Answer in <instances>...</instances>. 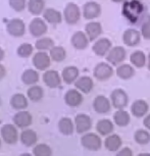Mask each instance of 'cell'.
Segmentation results:
<instances>
[{
	"label": "cell",
	"mask_w": 150,
	"mask_h": 156,
	"mask_svg": "<svg viewBox=\"0 0 150 156\" xmlns=\"http://www.w3.org/2000/svg\"><path fill=\"white\" fill-rule=\"evenodd\" d=\"M75 86L80 92L88 94L92 91L94 87V83L90 76H81V78H78V80L75 82Z\"/></svg>",
	"instance_id": "obj_20"
},
{
	"label": "cell",
	"mask_w": 150,
	"mask_h": 156,
	"mask_svg": "<svg viewBox=\"0 0 150 156\" xmlns=\"http://www.w3.org/2000/svg\"><path fill=\"white\" fill-rule=\"evenodd\" d=\"M32 53H33V47L29 43L23 44V45H20L19 48H17V54H19L20 57L27 58L29 56H31Z\"/></svg>",
	"instance_id": "obj_39"
},
{
	"label": "cell",
	"mask_w": 150,
	"mask_h": 156,
	"mask_svg": "<svg viewBox=\"0 0 150 156\" xmlns=\"http://www.w3.org/2000/svg\"><path fill=\"white\" fill-rule=\"evenodd\" d=\"M11 107L17 110H23L28 106V100L23 94H14L10 99Z\"/></svg>",
	"instance_id": "obj_27"
},
{
	"label": "cell",
	"mask_w": 150,
	"mask_h": 156,
	"mask_svg": "<svg viewBox=\"0 0 150 156\" xmlns=\"http://www.w3.org/2000/svg\"><path fill=\"white\" fill-rule=\"evenodd\" d=\"M5 75H6V69H5V67L2 64H0V80H2L5 76Z\"/></svg>",
	"instance_id": "obj_45"
},
{
	"label": "cell",
	"mask_w": 150,
	"mask_h": 156,
	"mask_svg": "<svg viewBox=\"0 0 150 156\" xmlns=\"http://www.w3.org/2000/svg\"><path fill=\"white\" fill-rule=\"evenodd\" d=\"M43 17L44 20H47L49 23H52V25L59 23L62 20V14L54 8H47L44 10Z\"/></svg>",
	"instance_id": "obj_26"
},
{
	"label": "cell",
	"mask_w": 150,
	"mask_h": 156,
	"mask_svg": "<svg viewBox=\"0 0 150 156\" xmlns=\"http://www.w3.org/2000/svg\"><path fill=\"white\" fill-rule=\"evenodd\" d=\"M110 101L116 109H123L127 106L129 98L127 93L123 89H116L110 95Z\"/></svg>",
	"instance_id": "obj_8"
},
{
	"label": "cell",
	"mask_w": 150,
	"mask_h": 156,
	"mask_svg": "<svg viewBox=\"0 0 150 156\" xmlns=\"http://www.w3.org/2000/svg\"><path fill=\"white\" fill-rule=\"evenodd\" d=\"M20 156H32L31 154H29V153H25V154H22Z\"/></svg>",
	"instance_id": "obj_50"
},
{
	"label": "cell",
	"mask_w": 150,
	"mask_h": 156,
	"mask_svg": "<svg viewBox=\"0 0 150 156\" xmlns=\"http://www.w3.org/2000/svg\"><path fill=\"white\" fill-rule=\"evenodd\" d=\"M34 156H51L52 150L46 144H39L33 150Z\"/></svg>",
	"instance_id": "obj_38"
},
{
	"label": "cell",
	"mask_w": 150,
	"mask_h": 156,
	"mask_svg": "<svg viewBox=\"0 0 150 156\" xmlns=\"http://www.w3.org/2000/svg\"><path fill=\"white\" fill-rule=\"evenodd\" d=\"M0 122H1V120H0Z\"/></svg>",
	"instance_id": "obj_53"
},
{
	"label": "cell",
	"mask_w": 150,
	"mask_h": 156,
	"mask_svg": "<svg viewBox=\"0 0 150 156\" xmlns=\"http://www.w3.org/2000/svg\"><path fill=\"white\" fill-rule=\"evenodd\" d=\"M130 114L123 109H119L113 114V120L119 126H126L130 122Z\"/></svg>",
	"instance_id": "obj_28"
},
{
	"label": "cell",
	"mask_w": 150,
	"mask_h": 156,
	"mask_svg": "<svg viewBox=\"0 0 150 156\" xmlns=\"http://www.w3.org/2000/svg\"><path fill=\"white\" fill-rule=\"evenodd\" d=\"M70 42H72V45L75 49L84 50V49L87 48L88 45H89L90 40H89V38H88V36L86 35L85 32L78 31L72 36Z\"/></svg>",
	"instance_id": "obj_10"
},
{
	"label": "cell",
	"mask_w": 150,
	"mask_h": 156,
	"mask_svg": "<svg viewBox=\"0 0 150 156\" xmlns=\"http://www.w3.org/2000/svg\"><path fill=\"white\" fill-rule=\"evenodd\" d=\"M116 156H133V153H132L130 148H123L117 153Z\"/></svg>",
	"instance_id": "obj_43"
},
{
	"label": "cell",
	"mask_w": 150,
	"mask_h": 156,
	"mask_svg": "<svg viewBox=\"0 0 150 156\" xmlns=\"http://www.w3.org/2000/svg\"><path fill=\"white\" fill-rule=\"evenodd\" d=\"M0 104H1V98H0Z\"/></svg>",
	"instance_id": "obj_52"
},
{
	"label": "cell",
	"mask_w": 150,
	"mask_h": 156,
	"mask_svg": "<svg viewBox=\"0 0 150 156\" xmlns=\"http://www.w3.org/2000/svg\"><path fill=\"white\" fill-rule=\"evenodd\" d=\"M140 32H141V35H142L143 39L150 40V17L143 23Z\"/></svg>",
	"instance_id": "obj_41"
},
{
	"label": "cell",
	"mask_w": 150,
	"mask_h": 156,
	"mask_svg": "<svg viewBox=\"0 0 150 156\" xmlns=\"http://www.w3.org/2000/svg\"><path fill=\"white\" fill-rule=\"evenodd\" d=\"M61 78L64 83L72 84L75 83L79 78V69L76 66H66L61 73Z\"/></svg>",
	"instance_id": "obj_25"
},
{
	"label": "cell",
	"mask_w": 150,
	"mask_h": 156,
	"mask_svg": "<svg viewBox=\"0 0 150 156\" xmlns=\"http://www.w3.org/2000/svg\"><path fill=\"white\" fill-rule=\"evenodd\" d=\"M82 13H83V16L85 20H92L101 16L102 7H101V5L95 1H89L83 5Z\"/></svg>",
	"instance_id": "obj_5"
},
{
	"label": "cell",
	"mask_w": 150,
	"mask_h": 156,
	"mask_svg": "<svg viewBox=\"0 0 150 156\" xmlns=\"http://www.w3.org/2000/svg\"><path fill=\"white\" fill-rule=\"evenodd\" d=\"M33 63L36 69L40 70H45L50 66L51 63V57L46 52H38L34 55Z\"/></svg>",
	"instance_id": "obj_16"
},
{
	"label": "cell",
	"mask_w": 150,
	"mask_h": 156,
	"mask_svg": "<svg viewBox=\"0 0 150 156\" xmlns=\"http://www.w3.org/2000/svg\"><path fill=\"white\" fill-rule=\"evenodd\" d=\"M147 69H148L150 70V52H149V54H148V56H147Z\"/></svg>",
	"instance_id": "obj_48"
},
{
	"label": "cell",
	"mask_w": 150,
	"mask_h": 156,
	"mask_svg": "<svg viewBox=\"0 0 150 156\" xmlns=\"http://www.w3.org/2000/svg\"><path fill=\"white\" fill-rule=\"evenodd\" d=\"M54 47V42L52 39L48 37L40 38L36 42V48L40 51H44V50H51Z\"/></svg>",
	"instance_id": "obj_37"
},
{
	"label": "cell",
	"mask_w": 150,
	"mask_h": 156,
	"mask_svg": "<svg viewBox=\"0 0 150 156\" xmlns=\"http://www.w3.org/2000/svg\"><path fill=\"white\" fill-rule=\"evenodd\" d=\"M85 33L90 41H96L102 34V25L99 22L91 20L85 26Z\"/></svg>",
	"instance_id": "obj_12"
},
{
	"label": "cell",
	"mask_w": 150,
	"mask_h": 156,
	"mask_svg": "<svg viewBox=\"0 0 150 156\" xmlns=\"http://www.w3.org/2000/svg\"><path fill=\"white\" fill-rule=\"evenodd\" d=\"M113 75L112 66L108 62H99L93 70V76L98 81H106Z\"/></svg>",
	"instance_id": "obj_4"
},
{
	"label": "cell",
	"mask_w": 150,
	"mask_h": 156,
	"mask_svg": "<svg viewBox=\"0 0 150 156\" xmlns=\"http://www.w3.org/2000/svg\"><path fill=\"white\" fill-rule=\"evenodd\" d=\"M37 134L32 129H25L20 135V141L25 146L30 147L37 142Z\"/></svg>",
	"instance_id": "obj_29"
},
{
	"label": "cell",
	"mask_w": 150,
	"mask_h": 156,
	"mask_svg": "<svg viewBox=\"0 0 150 156\" xmlns=\"http://www.w3.org/2000/svg\"><path fill=\"white\" fill-rule=\"evenodd\" d=\"M143 123H144V126H146V129H148L150 131V114L145 116V119L143 120Z\"/></svg>",
	"instance_id": "obj_44"
},
{
	"label": "cell",
	"mask_w": 150,
	"mask_h": 156,
	"mask_svg": "<svg viewBox=\"0 0 150 156\" xmlns=\"http://www.w3.org/2000/svg\"><path fill=\"white\" fill-rule=\"evenodd\" d=\"M1 137L7 144H14L17 141V129L12 125H5L1 128Z\"/></svg>",
	"instance_id": "obj_15"
},
{
	"label": "cell",
	"mask_w": 150,
	"mask_h": 156,
	"mask_svg": "<svg viewBox=\"0 0 150 156\" xmlns=\"http://www.w3.org/2000/svg\"><path fill=\"white\" fill-rule=\"evenodd\" d=\"M82 145L89 150H98L101 147V140L95 134H86L81 139Z\"/></svg>",
	"instance_id": "obj_14"
},
{
	"label": "cell",
	"mask_w": 150,
	"mask_h": 156,
	"mask_svg": "<svg viewBox=\"0 0 150 156\" xmlns=\"http://www.w3.org/2000/svg\"><path fill=\"white\" fill-rule=\"evenodd\" d=\"M141 32L136 29H128L123 34V42L128 47H136L141 42Z\"/></svg>",
	"instance_id": "obj_7"
},
{
	"label": "cell",
	"mask_w": 150,
	"mask_h": 156,
	"mask_svg": "<svg viewBox=\"0 0 150 156\" xmlns=\"http://www.w3.org/2000/svg\"><path fill=\"white\" fill-rule=\"evenodd\" d=\"M114 3H125V2L129 1V0H111Z\"/></svg>",
	"instance_id": "obj_47"
},
{
	"label": "cell",
	"mask_w": 150,
	"mask_h": 156,
	"mask_svg": "<svg viewBox=\"0 0 150 156\" xmlns=\"http://www.w3.org/2000/svg\"><path fill=\"white\" fill-rule=\"evenodd\" d=\"M111 48H112V43L108 38H99L92 46V50L95 55L100 57L106 56Z\"/></svg>",
	"instance_id": "obj_6"
},
{
	"label": "cell",
	"mask_w": 150,
	"mask_h": 156,
	"mask_svg": "<svg viewBox=\"0 0 150 156\" xmlns=\"http://www.w3.org/2000/svg\"><path fill=\"white\" fill-rule=\"evenodd\" d=\"M144 11V5L139 0H129L123 4V16L131 23L139 20Z\"/></svg>",
	"instance_id": "obj_1"
},
{
	"label": "cell",
	"mask_w": 150,
	"mask_h": 156,
	"mask_svg": "<svg viewBox=\"0 0 150 156\" xmlns=\"http://www.w3.org/2000/svg\"><path fill=\"white\" fill-rule=\"evenodd\" d=\"M138 156H150V154H148V153H142V154H139Z\"/></svg>",
	"instance_id": "obj_49"
},
{
	"label": "cell",
	"mask_w": 150,
	"mask_h": 156,
	"mask_svg": "<svg viewBox=\"0 0 150 156\" xmlns=\"http://www.w3.org/2000/svg\"><path fill=\"white\" fill-rule=\"evenodd\" d=\"M148 108H149L148 103H147L145 100L139 99V100H136V101H134V103L132 104L131 111H132V113H133L134 116L142 117V116H144L147 113V111H148Z\"/></svg>",
	"instance_id": "obj_23"
},
{
	"label": "cell",
	"mask_w": 150,
	"mask_h": 156,
	"mask_svg": "<svg viewBox=\"0 0 150 156\" xmlns=\"http://www.w3.org/2000/svg\"><path fill=\"white\" fill-rule=\"evenodd\" d=\"M127 57V51L123 46H112L109 52L105 56L107 62L111 66H120L125 61Z\"/></svg>",
	"instance_id": "obj_2"
},
{
	"label": "cell",
	"mask_w": 150,
	"mask_h": 156,
	"mask_svg": "<svg viewBox=\"0 0 150 156\" xmlns=\"http://www.w3.org/2000/svg\"><path fill=\"white\" fill-rule=\"evenodd\" d=\"M64 101L70 107H77L83 102V96L78 89L69 90L64 95Z\"/></svg>",
	"instance_id": "obj_17"
},
{
	"label": "cell",
	"mask_w": 150,
	"mask_h": 156,
	"mask_svg": "<svg viewBox=\"0 0 150 156\" xmlns=\"http://www.w3.org/2000/svg\"><path fill=\"white\" fill-rule=\"evenodd\" d=\"M122 145V140L117 135H110L105 139V147L109 151H116Z\"/></svg>",
	"instance_id": "obj_35"
},
{
	"label": "cell",
	"mask_w": 150,
	"mask_h": 156,
	"mask_svg": "<svg viewBox=\"0 0 150 156\" xmlns=\"http://www.w3.org/2000/svg\"><path fill=\"white\" fill-rule=\"evenodd\" d=\"M110 100L103 95L97 96L93 101V108L98 113H106L110 110Z\"/></svg>",
	"instance_id": "obj_19"
},
{
	"label": "cell",
	"mask_w": 150,
	"mask_h": 156,
	"mask_svg": "<svg viewBox=\"0 0 150 156\" xmlns=\"http://www.w3.org/2000/svg\"><path fill=\"white\" fill-rule=\"evenodd\" d=\"M63 17L64 20L69 25H75L81 19V10L80 7L76 3H67L63 10Z\"/></svg>",
	"instance_id": "obj_3"
},
{
	"label": "cell",
	"mask_w": 150,
	"mask_h": 156,
	"mask_svg": "<svg viewBox=\"0 0 150 156\" xmlns=\"http://www.w3.org/2000/svg\"><path fill=\"white\" fill-rule=\"evenodd\" d=\"M43 81L49 88H57L61 84V76L56 70H47L43 75Z\"/></svg>",
	"instance_id": "obj_18"
},
{
	"label": "cell",
	"mask_w": 150,
	"mask_h": 156,
	"mask_svg": "<svg viewBox=\"0 0 150 156\" xmlns=\"http://www.w3.org/2000/svg\"><path fill=\"white\" fill-rule=\"evenodd\" d=\"M73 128L75 126H73V120L69 117H62L58 122V129H59L60 133L63 135H72Z\"/></svg>",
	"instance_id": "obj_30"
},
{
	"label": "cell",
	"mask_w": 150,
	"mask_h": 156,
	"mask_svg": "<svg viewBox=\"0 0 150 156\" xmlns=\"http://www.w3.org/2000/svg\"><path fill=\"white\" fill-rule=\"evenodd\" d=\"M135 75V69L132 64L122 63L116 67V76L122 80H129Z\"/></svg>",
	"instance_id": "obj_24"
},
{
	"label": "cell",
	"mask_w": 150,
	"mask_h": 156,
	"mask_svg": "<svg viewBox=\"0 0 150 156\" xmlns=\"http://www.w3.org/2000/svg\"><path fill=\"white\" fill-rule=\"evenodd\" d=\"M22 81L26 85H35L39 81V75L35 69H26L22 76Z\"/></svg>",
	"instance_id": "obj_32"
},
{
	"label": "cell",
	"mask_w": 150,
	"mask_h": 156,
	"mask_svg": "<svg viewBox=\"0 0 150 156\" xmlns=\"http://www.w3.org/2000/svg\"><path fill=\"white\" fill-rule=\"evenodd\" d=\"M6 30L8 34L13 37H22L25 34L26 26L20 19H12L7 23Z\"/></svg>",
	"instance_id": "obj_9"
},
{
	"label": "cell",
	"mask_w": 150,
	"mask_h": 156,
	"mask_svg": "<svg viewBox=\"0 0 150 156\" xmlns=\"http://www.w3.org/2000/svg\"><path fill=\"white\" fill-rule=\"evenodd\" d=\"M43 95H44V91L40 86L34 85V86H32L30 89L28 90V97L34 102H37L42 99Z\"/></svg>",
	"instance_id": "obj_36"
},
{
	"label": "cell",
	"mask_w": 150,
	"mask_h": 156,
	"mask_svg": "<svg viewBox=\"0 0 150 156\" xmlns=\"http://www.w3.org/2000/svg\"><path fill=\"white\" fill-rule=\"evenodd\" d=\"M13 122L14 125L17 126L19 128H27L32 123V115L30 112L26 110H22L17 112L13 116Z\"/></svg>",
	"instance_id": "obj_22"
},
{
	"label": "cell",
	"mask_w": 150,
	"mask_h": 156,
	"mask_svg": "<svg viewBox=\"0 0 150 156\" xmlns=\"http://www.w3.org/2000/svg\"><path fill=\"white\" fill-rule=\"evenodd\" d=\"M3 58H4V51H3V49L0 47V61L3 59Z\"/></svg>",
	"instance_id": "obj_46"
},
{
	"label": "cell",
	"mask_w": 150,
	"mask_h": 156,
	"mask_svg": "<svg viewBox=\"0 0 150 156\" xmlns=\"http://www.w3.org/2000/svg\"><path fill=\"white\" fill-rule=\"evenodd\" d=\"M9 5L13 10L23 11L26 7V0H9Z\"/></svg>",
	"instance_id": "obj_42"
},
{
	"label": "cell",
	"mask_w": 150,
	"mask_h": 156,
	"mask_svg": "<svg viewBox=\"0 0 150 156\" xmlns=\"http://www.w3.org/2000/svg\"><path fill=\"white\" fill-rule=\"evenodd\" d=\"M130 62L134 67L142 69L147 64V56L142 50H136L130 55Z\"/></svg>",
	"instance_id": "obj_21"
},
{
	"label": "cell",
	"mask_w": 150,
	"mask_h": 156,
	"mask_svg": "<svg viewBox=\"0 0 150 156\" xmlns=\"http://www.w3.org/2000/svg\"><path fill=\"white\" fill-rule=\"evenodd\" d=\"M75 126H76V129L79 134H83L86 133L87 131H89L91 129V126H92V120H91L90 116L87 115V114L81 113L78 114L75 119Z\"/></svg>",
	"instance_id": "obj_13"
},
{
	"label": "cell",
	"mask_w": 150,
	"mask_h": 156,
	"mask_svg": "<svg viewBox=\"0 0 150 156\" xmlns=\"http://www.w3.org/2000/svg\"><path fill=\"white\" fill-rule=\"evenodd\" d=\"M135 140L139 144H147L150 141V135L148 132L144 131V129H139L135 133Z\"/></svg>",
	"instance_id": "obj_40"
},
{
	"label": "cell",
	"mask_w": 150,
	"mask_h": 156,
	"mask_svg": "<svg viewBox=\"0 0 150 156\" xmlns=\"http://www.w3.org/2000/svg\"><path fill=\"white\" fill-rule=\"evenodd\" d=\"M50 57L52 60L56 61V62H61L66 59V51L63 47L61 46H54L53 48L50 50Z\"/></svg>",
	"instance_id": "obj_34"
},
{
	"label": "cell",
	"mask_w": 150,
	"mask_h": 156,
	"mask_svg": "<svg viewBox=\"0 0 150 156\" xmlns=\"http://www.w3.org/2000/svg\"><path fill=\"white\" fill-rule=\"evenodd\" d=\"M0 146H1V139H0Z\"/></svg>",
	"instance_id": "obj_51"
},
{
	"label": "cell",
	"mask_w": 150,
	"mask_h": 156,
	"mask_svg": "<svg viewBox=\"0 0 150 156\" xmlns=\"http://www.w3.org/2000/svg\"><path fill=\"white\" fill-rule=\"evenodd\" d=\"M45 1L44 0H29L28 9L34 16H39L44 10Z\"/></svg>",
	"instance_id": "obj_31"
},
{
	"label": "cell",
	"mask_w": 150,
	"mask_h": 156,
	"mask_svg": "<svg viewBox=\"0 0 150 156\" xmlns=\"http://www.w3.org/2000/svg\"><path fill=\"white\" fill-rule=\"evenodd\" d=\"M96 129L99 134L103 135H108L113 131V125L109 119H101L97 122Z\"/></svg>",
	"instance_id": "obj_33"
},
{
	"label": "cell",
	"mask_w": 150,
	"mask_h": 156,
	"mask_svg": "<svg viewBox=\"0 0 150 156\" xmlns=\"http://www.w3.org/2000/svg\"><path fill=\"white\" fill-rule=\"evenodd\" d=\"M30 33L32 34V36L39 38L43 35H45L47 33V25L42 19L40 17H36L30 23Z\"/></svg>",
	"instance_id": "obj_11"
}]
</instances>
